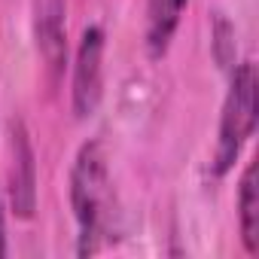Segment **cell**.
<instances>
[{"mask_svg": "<svg viewBox=\"0 0 259 259\" xmlns=\"http://www.w3.org/2000/svg\"><path fill=\"white\" fill-rule=\"evenodd\" d=\"M70 207L76 220V256H92L110 244L116 235V192L107 168V153L101 141H89L79 147L70 168Z\"/></svg>", "mask_w": 259, "mask_h": 259, "instance_id": "cell-1", "label": "cell"}, {"mask_svg": "<svg viewBox=\"0 0 259 259\" xmlns=\"http://www.w3.org/2000/svg\"><path fill=\"white\" fill-rule=\"evenodd\" d=\"M256 125V67L250 61L232 64V79H229V92L223 101V113H220V132H217V147H213V174L226 177L244 144L253 135Z\"/></svg>", "mask_w": 259, "mask_h": 259, "instance_id": "cell-2", "label": "cell"}, {"mask_svg": "<svg viewBox=\"0 0 259 259\" xmlns=\"http://www.w3.org/2000/svg\"><path fill=\"white\" fill-rule=\"evenodd\" d=\"M104 28L89 25L79 37L76 58H73V79H70V104L76 119H89L104 95Z\"/></svg>", "mask_w": 259, "mask_h": 259, "instance_id": "cell-3", "label": "cell"}, {"mask_svg": "<svg viewBox=\"0 0 259 259\" xmlns=\"http://www.w3.org/2000/svg\"><path fill=\"white\" fill-rule=\"evenodd\" d=\"M10 207L19 220H31L37 210V156L22 119L10 125Z\"/></svg>", "mask_w": 259, "mask_h": 259, "instance_id": "cell-4", "label": "cell"}, {"mask_svg": "<svg viewBox=\"0 0 259 259\" xmlns=\"http://www.w3.org/2000/svg\"><path fill=\"white\" fill-rule=\"evenodd\" d=\"M67 4L64 0H34V40L49 79L55 82L67 64Z\"/></svg>", "mask_w": 259, "mask_h": 259, "instance_id": "cell-5", "label": "cell"}, {"mask_svg": "<svg viewBox=\"0 0 259 259\" xmlns=\"http://www.w3.org/2000/svg\"><path fill=\"white\" fill-rule=\"evenodd\" d=\"M186 0H147V52L162 58L180 28Z\"/></svg>", "mask_w": 259, "mask_h": 259, "instance_id": "cell-6", "label": "cell"}, {"mask_svg": "<svg viewBox=\"0 0 259 259\" xmlns=\"http://www.w3.org/2000/svg\"><path fill=\"white\" fill-rule=\"evenodd\" d=\"M238 226H241V241L250 256L259 253V183H256V165L250 162L241 174L238 186Z\"/></svg>", "mask_w": 259, "mask_h": 259, "instance_id": "cell-7", "label": "cell"}, {"mask_svg": "<svg viewBox=\"0 0 259 259\" xmlns=\"http://www.w3.org/2000/svg\"><path fill=\"white\" fill-rule=\"evenodd\" d=\"M213 55H217V61L220 64H226V67H232V61H235V31L229 28V22H217V28H213Z\"/></svg>", "mask_w": 259, "mask_h": 259, "instance_id": "cell-8", "label": "cell"}, {"mask_svg": "<svg viewBox=\"0 0 259 259\" xmlns=\"http://www.w3.org/2000/svg\"><path fill=\"white\" fill-rule=\"evenodd\" d=\"M7 201H4V192H0V256H7Z\"/></svg>", "mask_w": 259, "mask_h": 259, "instance_id": "cell-9", "label": "cell"}]
</instances>
